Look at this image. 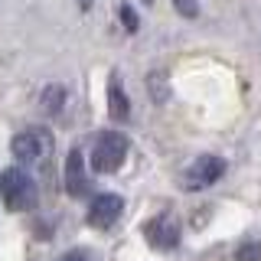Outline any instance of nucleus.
Listing matches in <instances>:
<instances>
[{
    "mask_svg": "<svg viewBox=\"0 0 261 261\" xmlns=\"http://www.w3.org/2000/svg\"><path fill=\"white\" fill-rule=\"evenodd\" d=\"M0 199H4V206L10 209V212L33 209V206H36V199H39L33 176L27 173V170H20V167L0 170Z\"/></svg>",
    "mask_w": 261,
    "mask_h": 261,
    "instance_id": "nucleus-1",
    "label": "nucleus"
},
{
    "mask_svg": "<svg viewBox=\"0 0 261 261\" xmlns=\"http://www.w3.org/2000/svg\"><path fill=\"white\" fill-rule=\"evenodd\" d=\"M53 134L43 127H30V130H20V134L10 141V150L13 157L20 163H27V167H39L49 153H53Z\"/></svg>",
    "mask_w": 261,
    "mask_h": 261,
    "instance_id": "nucleus-2",
    "label": "nucleus"
},
{
    "mask_svg": "<svg viewBox=\"0 0 261 261\" xmlns=\"http://www.w3.org/2000/svg\"><path fill=\"white\" fill-rule=\"evenodd\" d=\"M127 160V137L124 134H101L95 141V150H92V167L98 173H114V170H121V163Z\"/></svg>",
    "mask_w": 261,
    "mask_h": 261,
    "instance_id": "nucleus-3",
    "label": "nucleus"
},
{
    "mask_svg": "<svg viewBox=\"0 0 261 261\" xmlns=\"http://www.w3.org/2000/svg\"><path fill=\"white\" fill-rule=\"evenodd\" d=\"M222 173H225V160L212 157V153H202L190 167V173H186V190H206V186H212Z\"/></svg>",
    "mask_w": 261,
    "mask_h": 261,
    "instance_id": "nucleus-4",
    "label": "nucleus"
},
{
    "mask_svg": "<svg viewBox=\"0 0 261 261\" xmlns=\"http://www.w3.org/2000/svg\"><path fill=\"white\" fill-rule=\"evenodd\" d=\"M121 212H124V199L114 193H105V196H95L92 209H88V222L95 228H111L121 219Z\"/></svg>",
    "mask_w": 261,
    "mask_h": 261,
    "instance_id": "nucleus-5",
    "label": "nucleus"
},
{
    "mask_svg": "<svg viewBox=\"0 0 261 261\" xmlns=\"http://www.w3.org/2000/svg\"><path fill=\"white\" fill-rule=\"evenodd\" d=\"M147 242L160 251H170L179 245V225L173 222L170 216H157L150 225H147Z\"/></svg>",
    "mask_w": 261,
    "mask_h": 261,
    "instance_id": "nucleus-6",
    "label": "nucleus"
},
{
    "mask_svg": "<svg viewBox=\"0 0 261 261\" xmlns=\"http://www.w3.org/2000/svg\"><path fill=\"white\" fill-rule=\"evenodd\" d=\"M88 190V179H85V153L79 147H72L69 157H65V193L69 196H82Z\"/></svg>",
    "mask_w": 261,
    "mask_h": 261,
    "instance_id": "nucleus-7",
    "label": "nucleus"
},
{
    "mask_svg": "<svg viewBox=\"0 0 261 261\" xmlns=\"http://www.w3.org/2000/svg\"><path fill=\"white\" fill-rule=\"evenodd\" d=\"M108 114H111L114 121H118V124L130 118V101H127L124 88H121L118 75H111V82H108Z\"/></svg>",
    "mask_w": 261,
    "mask_h": 261,
    "instance_id": "nucleus-8",
    "label": "nucleus"
},
{
    "mask_svg": "<svg viewBox=\"0 0 261 261\" xmlns=\"http://www.w3.org/2000/svg\"><path fill=\"white\" fill-rule=\"evenodd\" d=\"M62 101H65V88H62V85H49V88H43V98H39V105H43L46 114H59V111H62Z\"/></svg>",
    "mask_w": 261,
    "mask_h": 261,
    "instance_id": "nucleus-9",
    "label": "nucleus"
},
{
    "mask_svg": "<svg viewBox=\"0 0 261 261\" xmlns=\"http://www.w3.org/2000/svg\"><path fill=\"white\" fill-rule=\"evenodd\" d=\"M235 261H261V242H242L235 248Z\"/></svg>",
    "mask_w": 261,
    "mask_h": 261,
    "instance_id": "nucleus-10",
    "label": "nucleus"
},
{
    "mask_svg": "<svg viewBox=\"0 0 261 261\" xmlns=\"http://www.w3.org/2000/svg\"><path fill=\"white\" fill-rule=\"evenodd\" d=\"M173 7H176V13L186 16V20L199 16V4H196V0H173Z\"/></svg>",
    "mask_w": 261,
    "mask_h": 261,
    "instance_id": "nucleus-11",
    "label": "nucleus"
},
{
    "mask_svg": "<svg viewBox=\"0 0 261 261\" xmlns=\"http://www.w3.org/2000/svg\"><path fill=\"white\" fill-rule=\"evenodd\" d=\"M121 23H124V30H127V33H134V30H137V13L130 10V4L121 7Z\"/></svg>",
    "mask_w": 261,
    "mask_h": 261,
    "instance_id": "nucleus-12",
    "label": "nucleus"
},
{
    "mask_svg": "<svg viewBox=\"0 0 261 261\" xmlns=\"http://www.w3.org/2000/svg\"><path fill=\"white\" fill-rule=\"evenodd\" d=\"M59 261H85V255H82V251H69V255H62Z\"/></svg>",
    "mask_w": 261,
    "mask_h": 261,
    "instance_id": "nucleus-13",
    "label": "nucleus"
},
{
    "mask_svg": "<svg viewBox=\"0 0 261 261\" xmlns=\"http://www.w3.org/2000/svg\"><path fill=\"white\" fill-rule=\"evenodd\" d=\"M82 7H85V10H88V7H92V0H82Z\"/></svg>",
    "mask_w": 261,
    "mask_h": 261,
    "instance_id": "nucleus-14",
    "label": "nucleus"
}]
</instances>
